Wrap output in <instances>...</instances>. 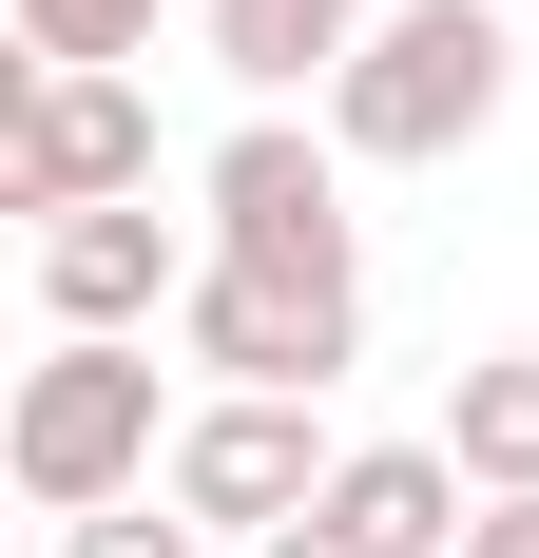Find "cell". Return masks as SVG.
Instances as JSON below:
<instances>
[{
  "mask_svg": "<svg viewBox=\"0 0 539 558\" xmlns=\"http://www.w3.org/2000/svg\"><path fill=\"white\" fill-rule=\"evenodd\" d=\"M116 193H155V77H20L0 116V213H116Z\"/></svg>",
  "mask_w": 539,
  "mask_h": 558,
  "instance_id": "6",
  "label": "cell"
},
{
  "mask_svg": "<svg viewBox=\"0 0 539 558\" xmlns=\"http://www.w3.org/2000/svg\"><path fill=\"white\" fill-rule=\"evenodd\" d=\"M463 558H539V501H482V520H463Z\"/></svg>",
  "mask_w": 539,
  "mask_h": 558,
  "instance_id": "13",
  "label": "cell"
},
{
  "mask_svg": "<svg viewBox=\"0 0 539 558\" xmlns=\"http://www.w3.org/2000/svg\"><path fill=\"white\" fill-rule=\"evenodd\" d=\"M367 20H385V0H193V39H213V77H231L251 116L327 97V77L367 58Z\"/></svg>",
  "mask_w": 539,
  "mask_h": 558,
  "instance_id": "8",
  "label": "cell"
},
{
  "mask_svg": "<svg viewBox=\"0 0 539 558\" xmlns=\"http://www.w3.org/2000/svg\"><path fill=\"white\" fill-rule=\"evenodd\" d=\"M520 20H539V0H520Z\"/></svg>",
  "mask_w": 539,
  "mask_h": 558,
  "instance_id": "14",
  "label": "cell"
},
{
  "mask_svg": "<svg viewBox=\"0 0 539 558\" xmlns=\"http://www.w3.org/2000/svg\"><path fill=\"white\" fill-rule=\"evenodd\" d=\"M347 482V444H327V404H270V386H213L193 424H173V520H213V539H289V520Z\"/></svg>",
  "mask_w": 539,
  "mask_h": 558,
  "instance_id": "5",
  "label": "cell"
},
{
  "mask_svg": "<svg viewBox=\"0 0 539 558\" xmlns=\"http://www.w3.org/2000/svg\"><path fill=\"white\" fill-rule=\"evenodd\" d=\"M501 97H520V0H385L367 58L327 77V135L347 173H443L501 135Z\"/></svg>",
  "mask_w": 539,
  "mask_h": 558,
  "instance_id": "1",
  "label": "cell"
},
{
  "mask_svg": "<svg viewBox=\"0 0 539 558\" xmlns=\"http://www.w3.org/2000/svg\"><path fill=\"white\" fill-rule=\"evenodd\" d=\"M193 270H213V231H173L155 193H116V213H58L39 231V308L77 347H155L173 308H193Z\"/></svg>",
  "mask_w": 539,
  "mask_h": 558,
  "instance_id": "7",
  "label": "cell"
},
{
  "mask_svg": "<svg viewBox=\"0 0 539 558\" xmlns=\"http://www.w3.org/2000/svg\"><path fill=\"white\" fill-rule=\"evenodd\" d=\"M0 482L39 520H97V501H155L173 482V424H155V347H77L58 328L0 404Z\"/></svg>",
  "mask_w": 539,
  "mask_h": 558,
  "instance_id": "2",
  "label": "cell"
},
{
  "mask_svg": "<svg viewBox=\"0 0 539 558\" xmlns=\"http://www.w3.org/2000/svg\"><path fill=\"white\" fill-rule=\"evenodd\" d=\"M251 558H385V539H347V520L309 501V520H289V539H251Z\"/></svg>",
  "mask_w": 539,
  "mask_h": 558,
  "instance_id": "12",
  "label": "cell"
},
{
  "mask_svg": "<svg viewBox=\"0 0 539 558\" xmlns=\"http://www.w3.org/2000/svg\"><path fill=\"white\" fill-rule=\"evenodd\" d=\"M58 558H213V520H173V482H155V501H97V520H58Z\"/></svg>",
  "mask_w": 539,
  "mask_h": 558,
  "instance_id": "11",
  "label": "cell"
},
{
  "mask_svg": "<svg viewBox=\"0 0 539 558\" xmlns=\"http://www.w3.org/2000/svg\"><path fill=\"white\" fill-rule=\"evenodd\" d=\"M173 347L213 366V386H270V404H327L347 366H367V289H309V270H193V308H173Z\"/></svg>",
  "mask_w": 539,
  "mask_h": 558,
  "instance_id": "4",
  "label": "cell"
},
{
  "mask_svg": "<svg viewBox=\"0 0 539 558\" xmlns=\"http://www.w3.org/2000/svg\"><path fill=\"white\" fill-rule=\"evenodd\" d=\"M193 231L231 270H309V289H367V231H347V135L309 116H231L193 155Z\"/></svg>",
  "mask_w": 539,
  "mask_h": 558,
  "instance_id": "3",
  "label": "cell"
},
{
  "mask_svg": "<svg viewBox=\"0 0 539 558\" xmlns=\"http://www.w3.org/2000/svg\"><path fill=\"white\" fill-rule=\"evenodd\" d=\"M20 20V77H135L173 39V0H0Z\"/></svg>",
  "mask_w": 539,
  "mask_h": 558,
  "instance_id": "10",
  "label": "cell"
},
{
  "mask_svg": "<svg viewBox=\"0 0 539 558\" xmlns=\"http://www.w3.org/2000/svg\"><path fill=\"white\" fill-rule=\"evenodd\" d=\"M482 501H539V347H482L463 386H443V424H424Z\"/></svg>",
  "mask_w": 539,
  "mask_h": 558,
  "instance_id": "9",
  "label": "cell"
}]
</instances>
